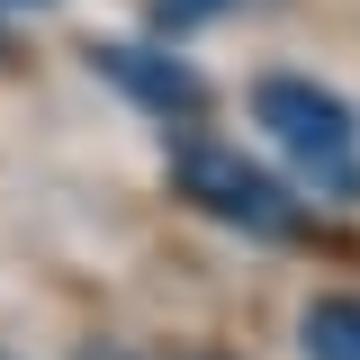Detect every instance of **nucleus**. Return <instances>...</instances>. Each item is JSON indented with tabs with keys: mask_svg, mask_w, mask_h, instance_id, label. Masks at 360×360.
I'll return each mask as SVG.
<instances>
[{
	"mask_svg": "<svg viewBox=\"0 0 360 360\" xmlns=\"http://www.w3.org/2000/svg\"><path fill=\"white\" fill-rule=\"evenodd\" d=\"M297 342H307V360H360V297H307Z\"/></svg>",
	"mask_w": 360,
	"mask_h": 360,
	"instance_id": "nucleus-4",
	"label": "nucleus"
},
{
	"mask_svg": "<svg viewBox=\"0 0 360 360\" xmlns=\"http://www.w3.org/2000/svg\"><path fill=\"white\" fill-rule=\"evenodd\" d=\"M252 117L270 127V144H279L315 189L360 198V127H352V108H342L324 82H307V72H270V82L252 90Z\"/></svg>",
	"mask_w": 360,
	"mask_h": 360,
	"instance_id": "nucleus-1",
	"label": "nucleus"
},
{
	"mask_svg": "<svg viewBox=\"0 0 360 360\" xmlns=\"http://www.w3.org/2000/svg\"><path fill=\"white\" fill-rule=\"evenodd\" d=\"M172 180L180 198L198 207V217L234 225V234H262V243H288V234H307L297 217V198H288V180H270L252 153H234V144H207V135H189L172 153Z\"/></svg>",
	"mask_w": 360,
	"mask_h": 360,
	"instance_id": "nucleus-2",
	"label": "nucleus"
},
{
	"mask_svg": "<svg viewBox=\"0 0 360 360\" xmlns=\"http://www.w3.org/2000/svg\"><path fill=\"white\" fill-rule=\"evenodd\" d=\"M0 360H18V352H0Z\"/></svg>",
	"mask_w": 360,
	"mask_h": 360,
	"instance_id": "nucleus-7",
	"label": "nucleus"
},
{
	"mask_svg": "<svg viewBox=\"0 0 360 360\" xmlns=\"http://www.w3.org/2000/svg\"><path fill=\"white\" fill-rule=\"evenodd\" d=\"M82 360H135V352H82Z\"/></svg>",
	"mask_w": 360,
	"mask_h": 360,
	"instance_id": "nucleus-6",
	"label": "nucleus"
},
{
	"mask_svg": "<svg viewBox=\"0 0 360 360\" xmlns=\"http://www.w3.org/2000/svg\"><path fill=\"white\" fill-rule=\"evenodd\" d=\"M90 63L127 90V99H144L153 117H198V108H207V82H198L180 54H153V45H99Z\"/></svg>",
	"mask_w": 360,
	"mask_h": 360,
	"instance_id": "nucleus-3",
	"label": "nucleus"
},
{
	"mask_svg": "<svg viewBox=\"0 0 360 360\" xmlns=\"http://www.w3.org/2000/svg\"><path fill=\"white\" fill-rule=\"evenodd\" d=\"M217 9H234V0H153L162 27H198V18H217Z\"/></svg>",
	"mask_w": 360,
	"mask_h": 360,
	"instance_id": "nucleus-5",
	"label": "nucleus"
}]
</instances>
